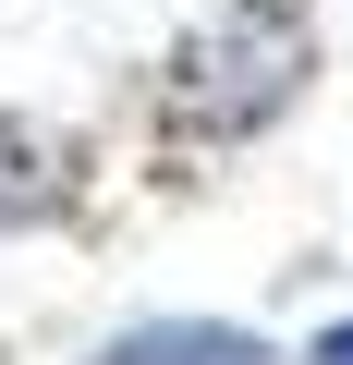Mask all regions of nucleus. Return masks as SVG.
<instances>
[{
    "instance_id": "obj_1",
    "label": "nucleus",
    "mask_w": 353,
    "mask_h": 365,
    "mask_svg": "<svg viewBox=\"0 0 353 365\" xmlns=\"http://www.w3.org/2000/svg\"><path fill=\"white\" fill-rule=\"evenodd\" d=\"M305 73H317L305 25H292V13H268V0H244V13H220V25L183 49V110H195L208 134H244V122H268Z\"/></svg>"
},
{
    "instance_id": "obj_2",
    "label": "nucleus",
    "mask_w": 353,
    "mask_h": 365,
    "mask_svg": "<svg viewBox=\"0 0 353 365\" xmlns=\"http://www.w3.org/2000/svg\"><path fill=\"white\" fill-rule=\"evenodd\" d=\"M98 365H268V341L232 329V317H146V329H122Z\"/></svg>"
},
{
    "instance_id": "obj_3",
    "label": "nucleus",
    "mask_w": 353,
    "mask_h": 365,
    "mask_svg": "<svg viewBox=\"0 0 353 365\" xmlns=\"http://www.w3.org/2000/svg\"><path fill=\"white\" fill-rule=\"evenodd\" d=\"M61 207V170H49V146L25 134V122H0V232L13 220H49Z\"/></svg>"
},
{
    "instance_id": "obj_4",
    "label": "nucleus",
    "mask_w": 353,
    "mask_h": 365,
    "mask_svg": "<svg viewBox=\"0 0 353 365\" xmlns=\"http://www.w3.org/2000/svg\"><path fill=\"white\" fill-rule=\"evenodd\" d=\"M317 365H353V317H341V329H317Z\"/></svg>"
}]
</instances>
